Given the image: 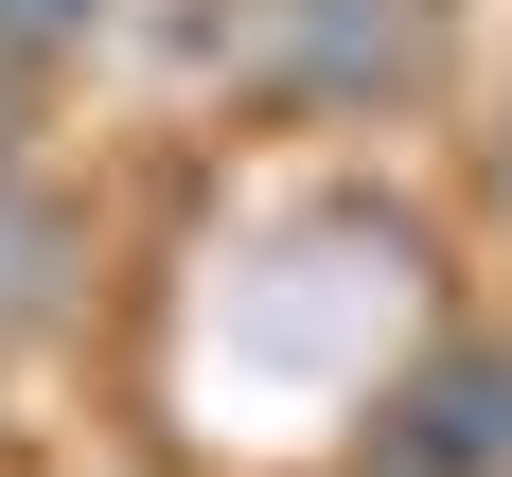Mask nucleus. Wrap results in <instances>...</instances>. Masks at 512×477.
Instances as JSON below:
<instances>
[{
	"mask_svg": "<svg viewBox=\"0 0 512 477\" xmlns=\"http://www.w3.org/2000/svg\"><path fill=\"white\" fill-rule=\"evenodd\" d=\"M230 71L283 106H407L442 71V0H230Z\"/></svg>",
	"mask_w": 512,
	"mask_h": 477,
	"instance_id": "f257e3e1",
	"label": "nucleus"
},
{
	"mask_svg": "<svg viewBox=\"0 0 512 477\" xmlns=\"http://www.w3.org/2000/svg\"><path fill=\"white\" fill-rule=\"evenodd\" d=\"M371 477H512V336H442L371 407Z\"/></svg>",
	"mask_w": 512,
	"mask_h": 477,
	"instance_id": "f03ea898",
	"label": "nucleus"
},
{
	"mask_svg": "<svg viewBox=\"0 0 512 477\" xmlns=\"http://www.w3.org/2000/svg\"><path fill=\"white\" fill-rule=\"evenodd\" d=\"M106 18H124V0H0V71H71Z\"/></svg>",
	"mask_w": 512,
	"mask_h": 477,
	"instance_id": "7ed1b4c3",
	"label": "nucleus"
},
{
	"mask_svg": "<svg viewBox=\"0 0 512 477\" xmlns=\"http://www.w3.org/2000/svg\"><path fill=\"white\" fill-rule=\"evenodd\" d=\"M477 212L512 230V106H495V142H477Z\"/></svg>",
	"mask_w": 512,
	"mask_h": 477,
	"instance_id": "20e7f679",
	"label": "nucleus"
}]
</instances>
